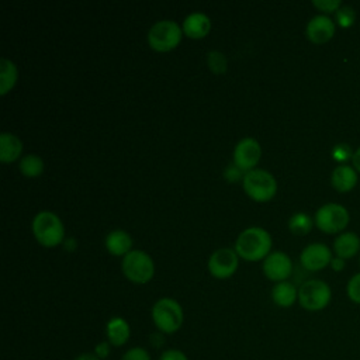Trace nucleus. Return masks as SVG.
<instances>
[{
  "instance_id": "f257e3e1",
  "label": "nucleus",
  "mask_w": 360,
  "mask_h": 360,
  "mask_svg": "<svg viewBox=\"0 0 360 360\" xmlns=\"http://www.w3.org/2000/svg\"><path fill=\"white\" fill-rule=\"evenodd\" d=\"M271 243V236L266 229L250 226L242 231L236 238L235 250L239 257L248 262H257L270 253Z\"/></svg>"
},
{
  "instance_id": "f03ea898",
  "label": "nucleus",
  "mask_w": 360,
  "mask_h": 360,
  "mask_svg": "<svg viewBox=\"0 0 360 360\" xmlns=\"http://www.w3.org/2000/svg\"><path fill=\"white\" fill-rule=\"evenodd\" d=\"M152 321L159 332L165 335L176 333L184 321L183 308L174 298L163 297L152 307Z\"/></svg>"
},
{
  "instance_id": "7ed1b4c3",
  "label": "nucleus",
  "mask_w": 360,
  "mask_h": 360,
  "mask_svg": "<svg viewBox=\"0 0 360 360\" xmlns=\"http://www.w3.org/2000/svg\"><path fill=\"white\" fill-rule=\"evenodd\" d=\"M32 233L42 246L53 248L63 240L65 228L55 212L39 211L32 219Z\"/></svg>"
},
{
  "instance_id": "20e7f679",
  "label": "nucleus",
  "mask_w": 360,
  "mask_h": 360,
  "mask_svg": "<svg viewBox=\"0 0 360 360\" xmlns=\"http://www.w3.org/2000/svg\"><path fill=\"white\" fill-rule=\"evenodd\" d=\"M245 193L255 201L264 202L274 197L277 191V181L274 176L263 169H253L246 172L242 179Z\"/></svg>"
},
{
  "instance_id": "39448f33",
  "label": "nucleus",
  "mask_w": 360,
  "mask_h": 360,
  "mask_svg": "<svg viewBox=\"0 0 360 360\" xmlns=\"http://www.w3.org/2000/svg\"><path fill=\"white\" fill-rule=\"evenodd\" d=\"M183 30L173 20H160L155 22L148 31V44L158 52H167L174 49L181 41Z\"/></svg>"
},
{
  "instance_id": "423d86ee",
  "label": "nucleus",
  "mask_w": 360,
  "mask_h": 360,
  "mask_svg": "<svg viewBox=\"0 0 360 360\" xmlns=\"http://www.w3.org/2000/svg\"><path fill=\"white\" fill-rule=\"evenodd\" d=\"M121 269L124 276L136 284L148 283L155 274V264L152 257L146 252L138 249H132L124 256Z\"/></svg>"
},
{
  "instance_id": "0eeeda50",
  "label": "nucleus",
  "mask_w": 360,
  "mask_h": 360,
  "mask_svg": "<svg viewBox=\"0 0 360 360\" xmlns=\"http://www.w3.org/2000/svg\"><path fill=\"white\" fill-rule=\"evenodd\" d=\"M332 297L330 287L318 278L304 281L298 288V302L307 311L323 309Z\"/></svg>"
},
{
  "instance_id": "6e6552de",
  "label": "nucleus",
  "mask_w": 360,
  "mask_h": 360,
  "mask_svg": "<svg viewBox=\"0 0 360 360\" xmlns=\"http://www.w3.org/2000/svg\"><path fill=\"white\" fill-rule=\"evenodd\" d=\"M347 210L336 202H328L315 212V225L325 233L342 232L349 224Z\"/></svg>"
},
{
  "instance_id": "1a4fd4ad",
  "label": "nucleus",
  "mask_w": 360,
  "mask_h": 360,
  "mask_svg": "<svg viewBox=\"0 0 360 360\" xmlns=\"http://www.w3.org/2000/svg\"><path fill=\"white\" fill-rule=\"evenodd\" d=\"M239 264V256L235 249L219 248L208 259V270L215 278L231 277Z\"/></svg>"
},
{
  "instance_id": "9d476101",
  "label": "nucleus",
  "mask_w": 360,
  "mask_h": 360,
  "mask_svg": "<svg viewBox=\"0 0 360 360\" xmlns=\"http://www.w3.org/2000/svg\"><path fill=\"white\" fill-rule=\"evenodd\" d=\"M260 143L255 138H243L236 143L233 149V165L246 173L255 169L260 160Z\"/></svg>"
},
{
  "instance_id": "9b49d317",
  "label": "nucleus",
  "mask_w": 360,
  "mask_h": 360,
  "mask_svg": "<svg viewBox=\"0 0 360 360\" xmlns=\"http://www.w3.org/2000/svg\"><path fill=\"white\" fill-rule=\"evenodd\" d=\"M263 273L271 281H285L292 273V262L284 252H271L263 259Z\"/></svg>"
},
{
  "instance_id": "f8f14e48",
  "label": "nucleus",
  "mask_w": 360,
  "mask_h": 360,
  "mask_svg": "<svg viewBox=\"0 0 360 360\" xmlns=\"http://www.w3.org/2000/svg\"><path fill=\"white\" fill-rule=\"evenodd\" d=\"M332 252L325 243H311L300 255L301 266L308 271H319L330 264Z\"/></svg>"
},
{
  "instance_id": "ddd939ff",
  "label": "nucleus",
  "mask_w": 360,
  "mask_h": 360,
  "mask_svg": "<svg viewBox=\"0 0 360 360\" xmlns=\"http://www.w3.org/2000/svg\"><path fill=\"white\" fill-rule=\"evenodd\" d=\"M335 22L332 18H329L325 14H319L312 17L305 28L307 38L315 44V45H322L326 44L332 37L335 35Z\"/></svg>"
},
{
  "instance_id": "4468645a",
  "label": "nucleus",
  "mask_w": 360,
  "mask_h": 360,
  "mask_svg": "<svg viewBox=\"0 0 360 360\" xmlns=\"http://www.w3.org/2000/svg\"><path fill=\"white\" fill-rule=\"evenodd\" d=\"M181 30L188 38H204L211 30V20L202 11H194L184 18Z\"/></svg>"
},
{
  "instance_id": "2eb2a0df",
  "label": "nucleus",
  "mask_w": 360,
  "mask_h": 360,
  "mask_svg": "<svg viewBox=\"0 0 360 360\" xmlns=\"http://www.w3.org/2000/svg\"><path fill=\"white\" fill-rule=\"evenodd\" d=\"M105 336L112 347L124 346L131 336L129 323L122 316H112L105 325Z\"/></svg>"
},
{
  "instance_id": "dca6fc26",
  "label": "nucleus",
  "mask_w": 360,
  "mask_h": 360,
  "mask_svg": "<svg viewBox=\"0 0 360 360\" xmlns=\"http://www.w3.org/2000/svg\"><path fill=\"white\" fill-rule=\"evenodd\" d=\"M357 172L354 167H350L347 165H339L333 169L330 176V184L332 187L339 193H349L354 188L357 184Z\"/></svg>"
},
{
  "instance_id": "f3484780",
  "label": "nucleus",
  "mask_w": 360,
  "mask_h": 360,
  "mask_svg": "<svg viewBox=\"0 0 360 360\" xmlns=\"http://www.w3.org/2000/svg\"><path fill=\"white\" fill-rule=\"evenodd\" d=\"M105 248L114 256H125L132 250V238L127 231L114 229L105 236Z\"/></svg>"
},
{
  "instance_id": "a211bd4d",
  "label": "nucleus",
  "mask_w": 360,
  "mask_h": 360,
  "mask_svg": "<svg viewBox=\"0 0 360 360\" xmlns=\"http://www.w3.org/2000/svg\"><path fill=\"white\" fill-rule=\"evenodd\" d=\"M360 250V238L354 232H343L333 242V252L338 257L352 259Z\"/></svg>"
},
{
  "instance_id": "6ab92c4d",
  "label": "nucleus",
  "mask_w": 360,
  "mask_h": 360,
  "mask_svg": "<svg viewBox=\"0 0 360 360\" xmlns=\"http://www.w3.org/2000/svg\"><path fill=\"white\" fill-rule=\"evenodd\" d=\"M22 152L21 139L10 132H3L0 135V160L3 163L14 162L20 158Z\"/></svg>"
},
{
  "instance_id": "aec40b11",
  "label": "nucleus",
  "mask_w": 360,
  "mask_h": 360,
  "mask_svg": "<svg viewBox=\"0 0 360 360\" xmlns=\"http://www.w3.org/2000/svg\"><path fill=\"white\" fill-rule=\"evenodd\" d=\"M271 300L277 307L288 308L298 300V290L290 281L276 283L271 288Z\"/></svg>"
},
{
  "instance_id": "412c9836",
  "label": "nucleus",
  "mask_w": 360,
  "mask_h": 360,
  "mask_svg": "<svg viewBox=\"0 0 360 360\" xmlns=\"http://www.w3.org/2000/svg\"><path fill=\"white\" fill-rule=\"evenodd\" d=\"M17 66L7 58H1L0 60V94L6 96L17 82Z\"/></svg>"
},
{
  "instance_id": "4be33fe9",
  "label": "nucleus",
  "mask_w": 360,
  "mask_h": 360,
  "mask_svg": "<svg viewBox=\"0 0 360 360\" xmlns=\"http://www.w3.org/2000/svg\"><path fill=\"white\" fill-rule=\"evenodd\" d=\"M44 169H45L44 160L38 155L30 153L22 156L20 160V172L27 177H37L42 174Z\"/></svg>"
},
{
  "instance_id": "5701e85b",
  "label": "nucleus",
  "mask_w": 360,
  "mask_h": 360,
  "mask_svg": "<svg viewBox=\"0 0 360 360\" xmlns=\"http://www.w3.org/2000/svg\"><path fill=\"white\" fill-rule=\"evenodd\" d=\"M312 225L314 222L311 217L305 212H295L288 219V229L297 236H302L308 233L312 229Z\"/></svg>"
},
{
  "instance_id": "b1692460",
  "label": "nucleus",
  "mask_w": 360,
  "mask_h": 360,
  "mask_svg": "<svg viewBox=\"0 0 360 360\" xmlns=\"http://www.w3.org/2000/svg\"><path fill=\"white\" fill-rule=\"evenodd\" d=\"M207 65H208L210 70L217 75L225 73L228 69L226 56L221 51H210L207 53Z\"/></svg>"
},
{
  "instance_id": "393cba45",
  "label": "nucleus",
  "mask_w": 360,
  "mask_h": 360,
  "mask_svg": "<svg viewBox=\"0 0 360 360\" xmlns=\"http://www.w3.org/2000/svg\"><path fill=\"white\" fill-rule=\"evenodd\" d=\"M335 18L339 27L342 28H349L353 25L354 20H356V11L352 6H340V8L335 13Z\"/></svg>"
},
{
  "instance_id": "a878e982",
  "label": "nucleus",
  "mask_w": 360,
  "mask_h": 360,
  "mask_svg": "<svg viewBox=\"0 0 360 360\" xmlns=\"http://www.w3.org/2000/svg\"><path fill=\"white\" fill-rule=\"evenodd\" d=\"M347 295L349 298L356 302V304H360V273L354 274L349 283H347Z\"/></svg>"
},
{
  "instance_id": "bb28decb",
  "label": "nucleus",
  "mask_w": 360,
  "mask_h": 360,
  "mask_svg": "<svg viewBox=\"0 0 360 360\" xmlns=\"http://www.w3.org/2000/svg\"><path fill=\"white\" fill-rule=\"evenodd\" d=\"M120 360H152V359L146 349H143L141 346H135V347L128 349Z\"/></svg>"
},
{
  "instance_id": "cd10ccee",
  "label": "nucleus",
  "mask_w": 360,
  "mask_h": 360,
  "mask_svg": "<svg viewBox=\"0 0 360 360\" xmlns=\"http://www.w3.org/2000/svg\"><path fill=\"white\" fill-rule=\"evenodd\" d=\"M332 158L336 162H346L349 158H353V152L347 143H338L332 149Z\"/></svg>"
},
{
  "instance_id": "c85d7f7f",
  "label": "nucleus",
  "mask_w": 360,
  "mask_h": 360,
  "mask_svg": "<svg viewBox=\"0 0 360 360\" xmlns=\"http://www.w3.org/2000/svg\"><path fill=\"white\" fill-rule=\"evenodd\" d=\"M312 4L323 13H336L342 6L339 0H314Z\"/></svg>"
},
{
  "instance_id": "c756f323",
  "label": "nucleus",
  "mask_w": 360,
  "mask_h": 360,
  "mask_svg": "<svg viewBox=\"0 0 360 360\" xmlns=\"http://www.w3.org/2000/svg\"><path fill=\"white\" fill-rule=\"evenodd\" d=\"M159 360H188L187 354L180 349H167L162 352Z\"/></svg>"
},
{
  "instance_id": "7c9ffc66",
  "label": "nucleus",
  "mask_w": 360,
  "mask_h": 360,
  "mask_svg": "<svg viewBox=\"0 0 360 360\" xmlns=\"http://www.w3.org/2000/svg\"><path fill=\"white\" fill-rule=\"evenodd\" d=\"M243 176H245L243 170H240L236 165H231V166H228V167L225 169V172H224V177H225L229 183L238 181L239 179H243Z\"/></svg>"
},
{
  "instance_id": "2f4dec72",
  "label": "nucleus",
  "mask_w": 360,
  "mask_h": 360,
  "mask_svg": "<svg viewBox=\"0 0 360 360\" xmlns=\"http://www.w3.org/2000/svg\"><path fill=\"white\" fill-rule=\"evenodd\" d=\"M111 345L104 340V342H98L94 347V354L100 359V360H105L108 356H110V352H111Z\"/></svg>"
},
{
  "instance_id": "473e14b6",
  "label": "nucleus",
  "mask_w": 360,
  "mask_h": 360,
  "mask_svg": "<svg viewBox=\"0 0 360 360\" xmlns=\"http://www.w3.org/2000/svg\"><path fill=\"white\" fill-rule=\"evenodd\" d=\"M163 342H165V339H163V333L162 332H155V333L150 335V343H152L153 347L163 346Z\"/></svg>"
},
{
  "instance_id": "72a5a7b5",
  "label": "nucleus",
  "mask_w": 360,
  "mask_h": 360,
  "mask_svg": "<svg viewBox=\"0 0 360 360\" xmlns=\"http://www.w3.org/2000/svg\"><path fill=\"white\" fill-rule=\"evenodd\" d=\"M330 267H332V270H335V271H340V270H343V267H345V260L343 259H340V257H332V260H330Z\"/></svg>"
},
{
  "instance_id": "f704fd0d",
  "label": "nucleus",
  "mask_w": 360,
  "mask_h": 360,
  "mask_svg": "<svg viewBox=\"0 0 360 360\" xmlns=\"http://www.w3.org/2000/svg\"><path fill=\"white\" fill-rule=\"evenodd\" d=\"M352 162H353V167H354V170L360 173V146H359V148L356 149V152L353 153Z\"/></svg>"
},
{
  "instance_id": "c9c22d12",
  "label": "nucleus",
  "mask_w": 360,
  "mask_h": 360,
  "mask_svg": "<svg viewBox=\"0 0 360 360\" xmlns=\"http://www.w3.org/2000/svg\"><path fill=\"white\" fill-rule=\"evenodd\" d=\"M73 360H100L94 353H82L76 356Z\"/></svg>"
}]
</instances>
